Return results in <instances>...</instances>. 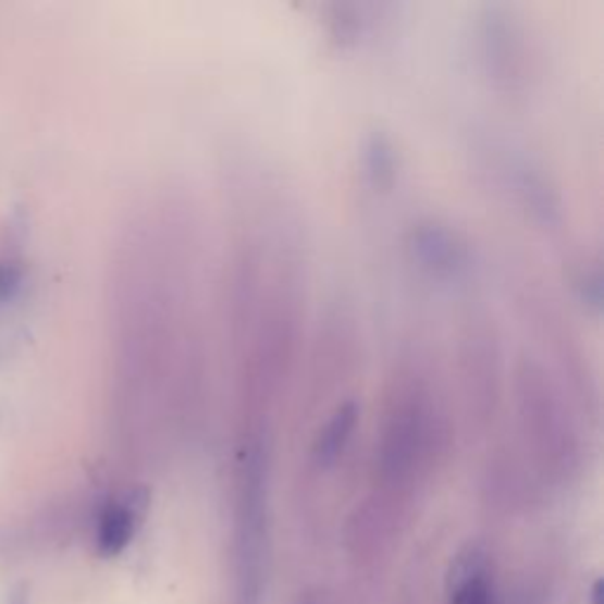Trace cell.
Here are the masks:
<instances>
[{
    "mask_svg": "<svg viewBox=\"0 0 604 604\" xmlns=\"http://www.w3.org/2000/svg\"><path fill=\"white\" fill-rule=\"evenodd\" d=\"M238 579L244 604H258L262 590V562L267 545V452L250 440L238 470Z\"/></svg>",
    "mask_w": 604,
    "mask_h": 604,
    "instance_id": "1",
    "label": "cell"
},
{
    "mask_svg": "<svg viewBox=\"0 0 604 604\" xmlns=\"http://www.w3.org/2000/svg\"><path fill=\"white\" fill-rule=\"evenodd\" d=\"M519 418L527 434V444H539L541 448H555L557 456H565L571 444H579L571 420L553 385L545 381V373L525 363L519 371Z\"/></svg>",
    "mask_w": 604,
    "mask_h": 604,
    "instance_id": "2",
    "label": "cell"
},
{
    "mask_svg": "<svg viewBox=\"0 0 604 604\" xmlns=\"http://www.w3.org/2000/svg\"><path fill=\"white\" fill-rule=\"evenodd\" d=\"M480 62L498 88L517 90L531 72L522 29L501 10H489L480 24Z\"/></svg>",
    "mask_w": 604,
    "mask_h": 604,
    "instance_id": "3",
    "label": "cell"
},
{
    "mask_svg": "<svg viewBox=\"0 0 604 604\" xmlns=\"http://www.w3.org/2000/svg\"><path fill=\"white\" fill-rule=\"evenodd\" d=\"M409 250L420 270L437 281H456L470 270L468 242L440 220L414 224Z\"/></svg>",
    "mask_w": 604,
    "mask_h": 604,
    "instance_id": "4",
    "label": "cell"
},
{
    "mask_svg": "<svg viewBox=\"0 0 604 604\" xmlns=\"http://www.w3.org/2000/svg\"><path fill=\"white\" fill-rule=\"evenodd\" d=\"M147 491L131 489L128 494L111 498L97 519V551L104 557H116L135 539L137 527L147 510Z\"/></svg>",
    "mask_w": 604,
    "mask_h": 604,
    "instance_id": "5",
    "label": "cell"
},
{
    "mask_svg": "<svg viewBox=\"0 0 604 604\" xmlns=\"http://www.w3.org/2000/svg\"><path fill=\"white\" fill-rule=\"evenodd\" d=\"M448 604H491V565L482 545H468L454 557L448 569Z\"/></svg>",
    "mask_w": 604,
    "mask_h": 604,
    "instance_id": "6",
    "label": "cell"
},
{
    "mask_svg": "<svg viewBox=\"0 0 604 604\" xmlns=\"http://www.w3.org/2000/svg\"><path fill=\"white\" fill-rule=\"evenodd\" d=\"M359 420V404L347 399L335 406L329 420L321 426L312 440V460L319 470H329L343 458L349 442L355 437Z\"/></svg>",
    "mask_w": 604,
    "mask_h": 604,
    "instance_id": "7",
    "label": "cell"
},
{
    "mask_svg": "<svg viewBox=\"0 0 604 604\" xmlns=\"http://www.w3.org/2000/svg\"><path fill=\"white\" fill-rule=\"evenodd\" d=\"M363 168H367V177L375 192H390L397 180V153L385 135H373L367 145V153H363Z\"/></svg>",
    "mask_w": 604,
    "mask_h": 604,
    "instance_id": "8",
    "label": "cell"
},
{
    "mask_svg": "<svg viewBox=\"0 0 604 604\" xmlns=\"http://www.w3.org/2000/svg\"><path fill=\"white\" fill-rule=\"evenodd\" d=\"M371 5H333L331 8V36L338 40L341 46H355L359 38L367 34L369 20L363 17Z\"/></svg>",
    "mask_w": 604,
    "mask_h": 604,
    "instance_id": "9",
    "label": "cell"
},
{
    "mask_svg": "<svg viewBox=\"0 0 604 604\" xmlns=\"http://www.w3.org/2000/svg\"><path fill=\"white\" fill-rule=\"evenodd\" d=\"M24 286V270L22 264L3 260L0 262V307H5L20 295Z\"/></svg>",
    "mask_w": 604,
    "mask_h": 604,
    "instance_id": "10",
    "label": "cell"
},
{
    "mask_svg": "<svg viewBox=\"0 0 604 604\" xmlns=\"http://www.w3.org/2000/svg\"><path fill=\"white\" fill-rule=\"evenodd\" d=\"M602 581H595L593 585V595H590V600H593V604H602Z\"/></svg>",
    "mask_w": 604,
    "mask_h": 604,
    "instance_id": "11",
    "label": "cell"
}]
</instances>
